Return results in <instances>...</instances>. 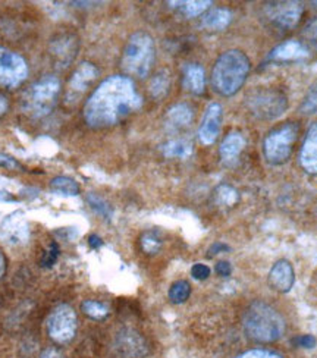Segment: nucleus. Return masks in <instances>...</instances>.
Segmentation results:
<instances>
[{
	"label": "nucleus",
	"mask_w": 317,
	"mask_h": 358,
	"mask_svg": "<svg viewBox=\"0 0 317 358\" xmlns=\"http://www.w3.org/2000/svg\"><path fill=\"white\" fill-rule=\"evenodd\" d=\"M143 106V99L134 81L125 76L106 78L88 97L84 119L92 128H108L124 121Z\"/></svg>",
	"instance_id": "f257e3e1"
},
{
	"label": "nucleus",
	"mask_w": 317,
	"mask_h": 358,
	"mask_svg": "<svg viewBox=\"0 0 317 358\" xmlns=\"http://www.w3.org/2000/svg\"><path fill=\"white\" fill-rule=\"evenodd\" d=\"M250 72V59L241 50L222 53L211 71V85L223 97H231L244 85Z\"/></svg>",
	"instance_id": "f03ea898"
},
{
	"label": "nucleus",
	"mask_w": 317,
	"mask_h": 358,
	"mask_svg": "<svg viewBox=\"0 0 317 358\" xmlns=\"http://www.w3.org/2000/svg\"><path fill=\"white\" fill-rule=\"evenodd\" d=\"M243 326L246 335L260 344L278 341L285 332V320L279 313L265 303H253L246 311Z\"/></svg>",
	"instance_id": "7ed1b4c3"
},
{
	"label": "nucleus",
	"mask_w": 317,
	"mask_h": 358,
	"mask_svg": "<svg viewBox=\"0 0 317 358\" xmlns=\"http://www.w3.org/2000/svg\"><path fill=\"white\" fill-rule=\"evenodd\" d=\"M155 41L152 36L139 31L134 33L122 53L120 65L131 77L146 78L155 62Z\"/></svg>",
	"instance_id": "20e7f679"
},
{
	"label": "nucleus",
	"mask_w": 317,
	"mask_h": 358,
	"mask_svg": "<svg viewBox=\"0 0 317 358\" xmlns=\"http://www.w3.org/2000/svg\"><path fill=\"white\" fill-rule=\"evenodd\" d=\"M60 93V81L55 76L40 78L29 87L24 99V110L36 119L48 116L56 106Z\"/></svg>",
	"instance_id": "39448f33"
},
{
	"label": "nucleus",
	"mask_w": 317,
	"mask_h": 358,
	"mask_svg": "<svg viewBox=\"0 0 317 358\" xmlns=\"http://www.w3.org/2000/svg\"><path fill=\"white\" fill-rule=\"evenodd\" d=\"M298 131V125L294 122L270 131L263 141V152L267 162L281 165L288 160L293 153V145L297 141Z\"/></svg>",
	"instance_id": "423d86ee"
},
{
	"label": "nucleus",
	"mask_w": 317,
	"mask_h": 358,
	"mask_svg": "<svg viewBox=\"0 0 317 358\" xmlns=\"http://www.w3.org/2000/svg\"><path fill=\"white\" fill-rule=\"evenodd\" d=\"M247 108L253 116L262 121H272L279 117L286 108L288 100L278 90H258L247 97Z\"/></svg>",
	"instance_id": "0eeeda50"
},
{
	"label": "nucleus",
	"mask_w": 317,
	"mask_h": 358,
	"mask_svg": "<svg viewBox=\"0 0 317 358\" xmlns=\"http://www.w3.org/2000/svg\"><path fill=\"white\" fill-rule=\"evenodd\" d=\"M48 334L56 344H68L77 334V315L71 306H57L48 319Z\"/></svg>",
	"instance_id": "6e6552de"
},
{
	"label": "nucleus",
	"mask_w": 317,
	"mask_h": 358,
	"mask_svg": "<svg viewBox=\"0 0 317 358\" xmlns=\"http://www.w3.org/2000/svg\"><path fill=\"white\" fill-rule=\"evenodd\" d=\"M28 78L25 59L9 49L0 46V87L17 88Z\"/></svg>",
	"instance_id": "1a4fd4ad"
},
{
	"label": "nucleus",
	"mask_w": 317,
	"mask_h": 358,
	"mask_svg": "<svg viewBox=\"0 0 317 358\" xmlns=\"http://www.w3.org/2000/svg\"><path fill=\"white\" fill-rule=\"evenodd\" d=\"M265 17L281 29H291L298 25L304 13V6L300 2H272L263 9Z\"/></svg>",
	"instance_id": "9d476101"
},
{
	"label": "nucleus",
	"mask_w": 317,
	"mask_h": 358,
	"mask_svg": "<svg viewBox=\"0 0 317 358\" xmlns=\"http://www.w3.org/2000/svg\"><path fill=\"white\" fill-rule=\"evenodd\" d=\"M99 77V69L96 65L90 62H83L75 72L68 84V92H66V103L77 101L88 90L90 84H93L96 78Z\"/></svg>",
	"instance_id": "9b49d317"
},
{
	"label": "nucleus",
	"mask_w": 317,
	"mask_h": 358,
	"mask_svg": "<svg viewBox=\"0 0 317 358\" xmlns=\"http://www.w3.org/2000/svg\"><path fill=\"white\" fill-rule=\"evenodd\" d=\"M222 106L219 103H211L207 106L199 128V138L204 145L215 144L222 127Z\"/></svg>",
	"instance_id": "f8f14e48"
},
{
	"label": "nucleus",
	"mask_w": 317,
	"mask_h": 358,
	"mask_svg": "<svg viewBox=\"0 0 317 358\" xmlns=\"http://www.w3.org/2000/svg\"><path fill=\"white\" fill-rule=\"evenodd\" d=\"M309 55L310 50L304 43H301L298 40H286L272 50L267 59L276 64H290L304 61V59L309 57Z\"/></svg>",
	"instance_id": "ddd939ff"
},
{
	"label": "nucleus",
	"mask_w": 317,
	"mask_h": 358,
	"mask_svg": "<svg viewBox=\"0 0 317 358\" xmlns=\"http://www.w3.org/2000/svg\"><path fill=\"white\" fill-rule=\"evenodd\" d=\"M29 236L27 222L21 217V215H12L0 228V238L8 244L18 245L24 244Z\"/></svg>",
	"instance_id": "4468645a"
},
{
	"label": "nucleus",
	"mask_w": 317,
	"mask_h": 358,
	"mask_svg": "<svg viewBox=\"0 0 317 358\" xmlns=\"http://www.w3.org/2000/svg\"><path fill=\"white\" fill-rule=\"evenodd\" d=\"M294 282H295L294 268L291 263L286 260L276 262L275 266L272 267V271L269 272L270 287L282 294L290 292L291 288L294 287Z\"/></svg>",
	"instance_id": "2eb2a0df"
},
{
	"label": "nucleus",
	"mask_w": 317,
	"mask_h": 358,
	"mask_svg": "<svg viewBox=\"0 0 317 358\" xmlns=\"http://www.w3.org/2000/svg\"><path fill=\"white\" fill-rule=\"evenodd\" d=\"M300 163L306 172L317 175V122L313 124L307 131V136L300 152Z\"/></svg>",
	"instance_id": "dca6fc26"
},
{
	"label": "nucleus",
	"mask_w": 317,
	"mask_h": 358,
	"mask_svg": "<svg viewBox=\"0 0 317 358\" xmlns=\"http://www.w3.org/2000/svg\"><path fill=\"white\" fill-rule=\"evenodd\" d=\"M246 147V138L241 132H230L228 136H226L220 144V148H219V155H220V159L223 163H226V165H231V163H234L239 155L243 153Z\"/></svg>",
	"instance_id": "f3484780"
},
{
	"label": "nucleus",
	"mask_w": 317,
	"mask_h": 358,
	"mask_svg": "<svg viewBox=\"0 0 317 358\" xmlns=\"http://www.w3.org/2000/svg\"><path fill=\"white\" fill-rule=\"evenodd\" d=\"M183 84L187 92L200 96L206 90V73L202 65L199 64H187L184 66Z\"/></svg>",
	"instance_id": "a211bd4d"
},
{
	"label": "nucleus",
	"mask_w": 317,
	"mask_h": 358,
	"mask_svg": "<svg viewBox=\"0 0 317 358\" xmlns=\"http://www.w3.org/2000/svg\"><path fill=\"white\" fill-rule=\"evenodd\" d=\"M194 117L192 108L187 103H176L166 112V127L171 129H183L191 125Z\"/></svg>",
	"instance_id": "6ab92c4d"
},
{
	"label": "nucleus",
	"mask_w": 317,
	"mask_h": 358,
	"mask_svg": "<svg viewBox=\"0 0 317 358\" xmlns=\"http://www.w3.org/2000/svg\"><path fill=\"white\" fill-rule=\"evenodd\" d=\"M77 48H78L77 40L71 36H64V37H57L56 41L52 43L50 52L53 56H56L57 62L66 65L73 59Z\"/></svg>",
	"instance_id": "aec40b11"
},
{
	"label": "nucleus",
	"mask_w": 317,
	"mask_h": 358,
	"mask_svg": "<svg viewBox=\"0 0 317 358\" xmlns=\"http://www.w3.org/2000/svg\"><path fill=\"white\" fill-rule=\"evenodd\" d=\"M232 21V12L226 8H215L204 13L202 18V24L204 28L211 31H222Z\"/></svg>",
	"instance_id": "412c9836"
},
{
	"label": "nucleus",
	"mask_w": 317,
	"mask_h": 358,
	"mask_svg": "<svg viewBox=\"0 0 317 358\" xmlns=\"http://www.w3.org/2000/svg\"><path fill=\"white\" fill-rule=\"evenodd\" d=\"M169 90H171V76L166 69L159 71L156 76L150 80L148 92H150V94H152L153 99L162 100L163 97L168 96Z\"/></svg>",
	"instance_id": "4be33fe9"
},
{
	"label": "nucleus",
	"mask_w": 317,
	"mask_h": 358,
	"mask_svg": "<svg viewBox=\"0 0 317 358\" xmlns=\"http://www.w3.org/2000/svg\"><path fill=\"white\" fill-rule=\"evenodd\" d=\"M162 153L168 159H187L192 155V144L187 140H172L162 147Z\"/></svg>",
	"instance_id": "5701e85b"
},
{
	"label": "nucleus",
	"mask_w": 317,
	"mask_h": 358,
	"mask_svg": "<svg viewBox=\"0 0 317 358\" xmlns=\"http://www.w3.org/2000/svg\"><path fill=\"white\" fill-rule=\"evenodd\" d=\"M169 5L176 8L187 18H195L204 13L211 6V2L209 0H187V2H169Z\"/></svg>",
	"instance_id": "b1692460"
},
{
	"label": "nucleus",
	"mask_w": 317,
	"mask_h": 358,
	"mask_svg": "<svg viewBox=\"0 0 317 358\" xmlns=\"http://www.w3.org/2000/svg\"><path fill=\"white\" fill-rule=\"evenodd\" d=\"M50 188L57 194H62V196L75 197L80 194V185L75 182L72 178H68V176H57L52 179Z\"/></svg>",
	"instance_id": "393cba45"
},
{
	"label": "nucleus",
	"mask_w": 317,
	"mask_h": 358,
	"mask_svg": "<svg viewBox=\"0 0 317 358\" xmlns=\"http://www.w3.org/2000/svg\"><path fill=\"white\" fill-rule=\"evenodd\" d=\"M238 200H239L238 191L231 185H219L215 191V201L219 206L232 207L238 203Z\"/></svg>",
	"instance_id": "a878e982"
},
{
	"label": "nucleus",
	"mask_w": 317,
	"mask_h": 358,
	"mask_svg": "<svg viewBox=\"0 0 317 358\" xmlns=\"http://www.w3.org/2000/svg\"><path fill=\"white\" fill-rule=\"evenodd\" d=\"M84 315L92 317L94 320H103L109 316V308L106 304L100 303V301H94V300H87L83 303L81 306Z\"/></svg>",
	"instance_id": "bb28decb"
},
{
	"label": "nucleus",
	"mask_w": 317,
	"mask_h": 358,
	"mask_svg": "<svg viewBox=\"0 0 317 358\" xmlns=\"http://www.w3.org/2000/svg\"><path fill=\"white\" fill-rule=\"evenodd\" d=\"M140 245L146 255H156L162 248V238L155 231H147L140 238Z\"/></svg>",
	"instance_id": "cd10ccee"
},
{
	"label": "nucleus",
	"mask_w": 317,
	"mask_h": 358,
	"mask_svg": "<svg viewBox=\"0 0 317 358\" xmlns=\"http://www.w3.org/2000/svg\"><path fill=\"white\" fill-rule=\"evenodd\" d=\"M191 294V287L187 280H178L169 289V300L174 304H183L188 300Z\"/></svg>",
	"instance_id": "c85d7f7f"
},
{
	"label": "nucleus",
	"mask_w": 317,
	"mask_h": 358,
	"mask_svg": "<svg viewBox=\"0 0 317 358\" xmlns=\"http://www.w3.org/2000/svg\"><path fill=\"white\" fill-rule=\"evenodd\" d=\"M87 201H88L90 207H92L96 213H99L104 219H111L112 217V207L108 203H106L101 197H99L97 194L90 192L88 196H87Z\"/></svg>",
	"instance_id": "c756f323"
},
{
	"label": "nucleus",
	"mask_w": 317,
	"mask_h": 358,
	"mask_svg": "<svg viewBox=\"0 0 317 358\" xmlns=\"http://www.w3.org/2000/svg\"><path fill=\"white\" fill-rule=\"evenodd\" d=\"M300 110L304 115L317 113V83L309 90V93H307L303 104H301Z\"/></svg>",
	"instance_id": "7c9ffc66"
},
{
	"label": "nucleus",
	"mask_w": 317,
	"mask_h": 358,
	"mask_svg": "<svg viewBox=\"0 0 317 358\" xmlns=\"http://www.w3.org/2000/svg\"><path fill=\"white\" fill-rule=\"evenodd\" d=\"M303 37L307 43V46L317 53V18L307 22V25L303 29Z\"/></svg>",
	"instance_id": "2f4dec72"
},
{
	"label": "nucleus",
	"mask_w": 317,
	"mask_h": 358,
	"mask_svg": "<svg viewBox=\"0 0 317 358\" xmlns=\"http://www.w3.org/2000/svg\"><path fill=\"white\" fill-rule=\"evenodd\" d=\"M237 358H283L278 352L269 351V350H250L244 354L238 355Z\"/></svg>",
	"instance_id": "473e14b6"
},
{
	"label": "nucleus",
	"mask_w": 317,
	"mask_h": 358,
	"mask_svg": "<svg viewBox=\"0 0 317 358\" xmlns=\"http://www.w3.org/2000/svg\"><path fill=\"white\" fill-rule=\"evenodd\" d=\"M57 256H59V247H57L56 243H53V244L50 245L49 251L46 252V255H44V257H43V260H41V266H43V267H52V266L56 263Z\"/></svg>",
	"instance_id": "72a5a7b5"
},
{
	"label": "nucleus",
	"mask_w": 317,
	"mask_h": 358,
	"mask_svg": "<svg viewBox=\"0 0 317 358\" xmlns=\"http://www.w3.org/2000/svg\"><path fill=\"white\" fill-rule=\"evenodd\" d=\"M191 276L194 279H197V280H204V279H207L210 276V267L203 264V263L194 264L191 267Z\"/></svg>",
	"instance_id": "f704fd0d"
},
{
	"label": "nucleus",
	"mask_w": 317,
	"mask_h": 358,
	"mask_svg": "<svg viewBox=\"0 0 317 358\" xmlns=\"http://www.w3.org/2000/svg\"><path fill=\"white\" fill-rule=\"evenodd\" d=\"M293 342H294V345L301 347V348H307V350H311L316 347V338L313 335H300Z\"/></svg>",
	"instance_id": "c9c22d12"
},
{
	"label": "nucleus",
	"mask_w": 317,
	"mask_h": 358,
	"mask_svg": "<svg viewBox=\"0 0 317 358\" xmlns=\"http://www.w3.org/2000/svg\"><path fill=\"white\" fill-rule=\"evenodd\" d=\"M0 168H6V169H20V163L15 160L13 157L0 153Z\"/></svg>",
	"instance_id": "e433bc0d"
},
{
	"label": "nucleus",
	"mask_w": 317,
	"mask_h": 358,
	"mask_svg": "<svg viewBox=\"0 0 317 358\" xmlns=\"http://www.w3.org/2000/svg\"><path fill=\"white\" fill-rule=\"evenodd\" d=\"M216 273L222 278H228L232 273V267L228 262H219L216 264Z\"/></svg>",
	"instance_id": "4c0bfd02"
},
{
	"label": "nucleus",
	"mask_w": 317,
	"mask_h": 358,
	"mask_svg": "<svg viewBox=\"0 0 317 358\" xmlns=\"http://www.w3.org/2000/svg\"><path fill=\"white\" fill-rule=\"evenodd\" d=\"M40 358H64V355L55 348H48L41 352Z\"/></svg>",
	"instance_id": "58836bf2"
},
{
	"label": "nucleus",
	"mask_w": 317,
	"mask_h": 358,
	"mask_svg": "<svg viewBox=\"0 0 317 358\" xmlns=\"http://www.w3.org/2000/svg\"><path fill=\"white\" fill-rule=\"evenodd\" d=\"M226 250H228V245H225L222 243H216V244H213V245L210 247V250H209L210 255L209 256H216V255H219V252L226 251Z\"/></svg>",
	"instance_id": "ea45409f"
},
{
	"label": "nucleus",
	"mask_w": 317,
	"mask_h": 358,
	"mask_svg": "<svg viewBox=\"0 0 317 358\" xmlns=\"http://www.w3.org/2000/svg\"><path fill=\"white\" fill-rule=\"evenodd\" d=\"M88 244H90V247H92V248L97 250V248H100V247L103 245V241H101V238H100V236H97V235H92V236L88 238Z\"/></svg>",
	"instance_id": "a19ab883"
},
{
	"label": "nucleus",
	"mask_w": 317,
	"mask_h": 358,
	"mask_svg": "<svg viewBox=\"0 0 317 358\" xmlns=\"http://www.w3.org/2000/svg\"><path fill=\"white\" fill-rule=\"evenodd\" d=\"M8 100H6V97H3L2 94H0V116L2 115H5L6 113V110H8Z\"/></svg>",
	"instance_id": "79ce46f5"
},
{
	"label": "nucleus",
	"mask_w": 317,
	"mask_h": 358,
	"mask_svg": "<svg viewBox=\"0 0 317 358\" xmlns=\"http://www.w3.org/2000/svg\"><path fill=\"white\" fill-rule=\"evenodd\" d=\"M5 272H6V259L2 252H0V278L5 275Z\"/></svg>",
	"instance_id": "37998d69"
}]
</instances>
